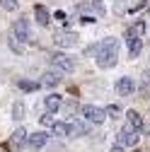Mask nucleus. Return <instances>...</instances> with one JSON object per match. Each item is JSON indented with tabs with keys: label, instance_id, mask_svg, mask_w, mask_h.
I'll return each mask as SVG.
<instances>
[{
	"label": "nucleus",
	"instance_id": "nucleus-11",
	"mask_svg": "<svg viewBox=\"0 0 150 152\" xmlns=\"http://www.w3.org/2000/svg\"><path fill=\"white\" fill-rule=\"evenodd\" d=\"M61 80H63V72H58V70H46L44 72V77H41V85L46 87V89H51V87H56V85H61Z\"/></svg>",
	"mask_w": 150,
	"mask_h": 152
},
{
	"label": "nucleus",
	"instance_id": "nucleus-5",
	"mask_svg": "<svg viewBox=\"0 0 150 152\" xmlns=\"http://www.w3.org/2000/svg\"><path fill=\"white\" fill-rule=\"evenodd\" d=\"M10 36H15L17 41H32V27H29V22L24 20V17H20V20H15L12 22V27H10Z\"/></svg>",
	"mask_w": 150,
	"mask_h": 152
},
{
	"label": "nucleus",
	"instance_id": "nucleus-18",
	"mask_svg": "<svg viewBox=\"0 0 150 152\" xmlns=\"http://www.w3.org/2000/svg\"><path fill=\"white\" fill-rule=\"evenodd\" d=\"M140 92L143 94H150V70H145L140 75Z\"/></svg>",
	"mask_w": 150,
	"mask_h": 152
},
{
	"label": "nucleus",
	"instance_id": "nucleus-19",
	"mask_svg": "<svg viewBox=\"0 0 150 152\" xmlns=\"http://www.w3.org/2000/svg\"><path fill=\"white\" fill-rule=\"evenodd\" d=\"M39 123H41L44 128H53V126H56L53 113H49V111H46V113H41V116H39Z\"/></svg>",
	"mask_w": 150,
	"mask_h": 152
},
{
	"label": "nucleus",
	"instance_id": "nucleus-15",
	"mask_svg": "<svg viewBox=\"0 0 150 152\" xmlns=\"http://www.w3.org/2000/svg\"><path fill=\"white\" fill-rule=\"evenodd\" d=\"M34 17H36V22H39L41 27H46V24L51 22V12H49L44 5H36V7H34Z\"/></svg>",
	"mask_w": 150,
	"mask_h": 152
},
{
	"label": "nucleus",
	"instance_id": "nucleus-4",
	"mask_svg": "<svg viewBox=\"0 0 150 152\" xmlns=\"http://www.w3.org/2000/svg\"><path fill=\"white\" fill-rule=\"evenodd\" d=\"M80 116L90 123H104L107 121V109H99L95 104H82L80 106Z\"/></svg>",
	"mask_w": 150,
	"mask_h": 152
},
{
	"label": "nucleus",
	"instance_id": "nucleus-21",
	"mask_svg": "<svg viewBox=\"0 0 150 152\" xmlns=\"http://www.w3.org/2000/svg\"><path fill=\"white\" fill-rule=\"evenodd\" d=\"M0 7L7 10V12H15L17 7H20V3H17V0H0Z\"/></svg>",
	"mask_w": 150,
	"mask_h": 152
},
{
	"label": "nucleus",
	"instance_id": "nucleus-1",
	"mask_svg": "<svg viewBox=\"0 0 150 152\" xmlns=\"http://www.w3.org/2000/svg\"><path fill=\"white\" fill-rule=\"evenodd\" d=\"M119 39H114V36H107L104 41H99V51L95 56V61H97V68L102 70H109V68H114L116 61H119Z\"/></svg>",
	"mask_w": 150,
	"mask_h": 152
},
{
	"label": "nucleus",
	"instance_id": "nucleus-20",
	"mask_svg": "<svg viewBox=\"0 0 150 152\" xmlns=\"http://www.w3.org/2000/svg\"><path fill=\"white\" fill-rule=\"evenodd\" d=\"M107 116L114 118V121H119V118H121V109H119L116 104H109V106H107Z\"/></svg>",
	"mask_w": 150,
	"mask_h": 152
},
{
	"label": "nucleus",
	"instance_id": "nucleus-23",
	"mask_svg": "<svg viewBox=\"0 0 150 152\" xmlns=\"http://www.w3.org/2000/svg\"><path fill=\"white\" fill-rule=\"evenodd\" d=\"M136 152H143V150H136Z\"/></svg>",
	"mask_w": 150,
	"mask_h": 152
},
{
	"label": "nucleus",
	"instance_id": "nucleus-13",
	"mask_svg": "<svg viewBox=\"0 0 150 152\" xmlns=\"http://www.w3.org/2000/svg\"><path fill=\"white\" fill-rule=\"evenodd\" d=\"M46 142H49L46 133H32V135L27 138V147H32V150H41Z\"/></svg>",
	"mask_w": 150,
	"mask_h": 152
},
{
	"label": "nucleus",
	"instance_id": "nucleus-3",
	"mask_svg": "<svg viewBox=\"0 0 150 152\" xmlns=\"http://www.w3.org/2000/svg\"><path fill=\"white\" fill-rule=\"evenodd\" d=\"M51 68L58 70V72H63V75H70V72H75L78 63H75V58L68 56V53H53L51 56Z\"/></svg>",
	"mask_w": 150,
	"mask_h": 152
},
{
	"label": "nucleus",
	"instance_id": "nucleus-9",
	"mask_svg": "<svg viewBox=\"0 0 150 152\" xmlns=\"http://www.w3.org/2000/svg\"><path fill=\"white\" fill-rule=\"evenodd\" d=\"M138 138H140V133H136L131 126H124L119 130V145L121 147H136L138 145Z\"/></svg>",
	"mask_w": 150,
	"mask_h": 152
},
{
	"label": "nucleus",
	"instance_id": "nucleus-7",
	"mask_svg": "<svg viewBox=\"0 0 150 152\" xmlns=\"http://www.w3.org/2000/svg\"><path fill=\"white\" fill-rule=\"evenodd\" d=\"M27 128H15V133L7 138V145H5V152H20V147L27 142Z\"/></svg>",
	"mask_w": 150,
	"mask_h": 152
},
{
	"label": "nucleus",
	"instance_id": "nucleus-8",
	"mask_svg": "<svg viewBox=\"0 0 150 152\" xmlns=\"http://www.w3.org/2000/svg\"><path fill=\"white\" fill-rule=\"evenodd\" d=\"M78 41H80L78 31H65V29H61V31H56V34H53V44H56V46H61V48L75 46Z\"/></svg>",
	"mask_w": 150,
	"mask_h": 152
},
{
	"label": "nucleus",
	"instance_id": "nucleus-2",
	"mask_svg": "<svg viewBox=\"0 0 150 152\" xmlns=\"http://www.w3.org/2000/svg\"><path fill=\"white\" fill-rule=\"evenodd\" d=\"M143 36H145V22H136V24H131L124 34V41L128 46V56L131 58H136V56L140 53L143 48Z\"/></svg>",
	"mask_w": 150,
	"mask_h": 152
},
{
	"label": "nucleus",
	"instance_id": "nucleus-6",
	"mask_svg": "<svg viewBox=\"0 0 150 152\" xmlns=\"http://www.w3.org/2000/svg\"><path fill=\"white\" fill-rule=\"evenodd\" d=\"M51 133L56 138H75L78 135V126H75V121H56Z\"/></svg>",
	"mask_w": 150,
	"mask_h": 152
},
{
	"label": "nucleus",
	"instance_id": "nucleus-12",
	"mask_svg": "<svg viewBox=\"0 0 150 152\" xmlns=\"http://www.w3.org/2000/svg\"><path fill=\"white\" fill-rule=\"evenodd\" d=\"M126 121H128V126L133 128L136 133H143L145 123H143V116H140L138 111H133V109H128V111H126Z\"/></svg>",
	"mask_w": 150,
	"mask_h": 152
},
{
	"label": "nucleus",
	"instance_id": "nucleus-17",
	"mask_svg": "<svg viewBox=\"0 0 150 152\" xmlns=\"http://www.w3.org/2000/svg\"><path fill=\"white\" fill-rule=\"evenodd\" d=\"M22 116H24V104L22 102H15L12 104V118L15 121H22Z\"/></svg>",
	"mask_w": 150,
	"mask_h": 152
},
{
	"label": "nucleus",
	"instance_id": "nucleus-22",
	"mask_svg": "<svg viewBox=\"0 0 150 152\" xmlns=\"http://www.w3.org/2000/svg\"><path fill=\"white\" fill-rule=\"evenodd\" d=\"M109 152H124V147H121V145H119V142H116V145H114V147H111V150H109Z\"/></svg>",
	"mask_w": 150,
	"mask_h": 152
},
{
	"label": "nucleus",
	"instance_id": "nucleus-14",
	"mask_svg": "<svg viewBox=\"0 0 150 152\" xmlns=\"http://www.w3.org/2000/svg\"><path fill=\"white\" fill-rule=\"evenodd\" d=\"M63 106V99H61V94H49V97L44 99V109L49 113H56V111H61Z\"/></svg>",
	"mask_w": 150,
	"mask_h": 152
},
{
	"label": "nucleus",
	"instance_id": "nucleus-10",
	"mask_svg": "<svg viewBox=\"0 0 150 152\" xmlns=\"http://www.w3.org/2000/svg\"><path fill=\"white\" fill-rule=\"evenodd\" d=\"M114 89H116V94H119V97H131V94L136 92V82L126 75V77H119V80H116Z\"/></svg>",
	"mask_w": 150,
	"mask_h": 152
},
{
	"label": "nucleus",
	"instance_id": "nucleus-16",
	"mask_svg": "<svg viewBox=\"0 0 150 152\" xmlns=\"http://www.w3.org/2000/svg\"><path fill=\"white\" fill-rule=\"evenodd\" d=\"M17 87H20V92H24V94H32V92L39 89V82H34V80H20Z\"/></svg>",
	"mask_w": 150,
	"mask_h": 152
}]
</instances>
